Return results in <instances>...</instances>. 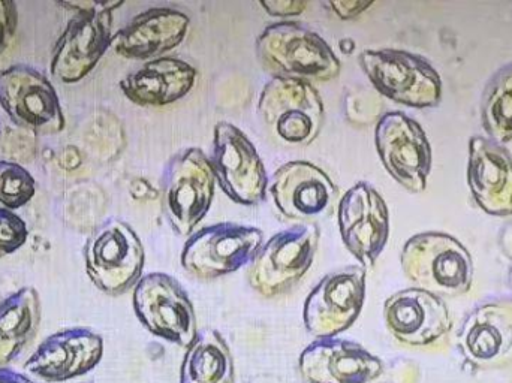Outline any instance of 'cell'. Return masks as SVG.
Wrapping results in <instances>:
<instances>
[{"label": "cell", "mask_w": 512, "mask_h": 383, "mask_svg": "<svg viewBox=\"0 0 512 383\" xmlns=\"http://www.w3.org/2000/svg\"><path fill=\"white\" fill-rule=\"evenodd\" d=\"M74 12L51 54L50 72L66 84L78 83L93 71L113 44V12L123 2H60Z\"/></svg>", "instance_id": "obj_1"}, {"label": "cell", "mask_w": 512, "mask_h": 383, "mask_svg": "<svg viewBox=\"0 0 512 383\" xmlns=\"http://www.w3.org/2000/svg\"><path fill=\"white\" fill-rule=\"evenodd\" d=\"M256 53L265 68L277 77L325 83L342 71L339 57L327 41L306 24L279 21L262 30Z\"/></svg>", "instance_id": "obj_2"}, {"label": "cell", "mask_w": 512, "mask_h": 383, "mask_svg": "<svg viewBox=\"0 0 512 383\" xmlns=\"http://www.w3.org/2000/svg\"><path fill=\"white\" fill-rule=\"evenodd\" d=\"M403 273L412 283L436 297H459L471 291L474 262L471 253L451 235L424 232L403 247Z\"/></svg>", "instance_id": "obj_3"}, {"label": "cell", "mask_w": 512, "mask_h": 383, "mask_svg": "<svg viewBox=\"0 0 512 383\" xmlns=\"http://www.w3.org/2000/svg\"><path fill=\"white\" fill-rule=\"evenodd\" d=\"M215 185L210 159L198 147L182 150L168 161L162 176V210L177 234H194L212 208Z\"/></svg>", "instance_id": "obj_4"}, {"label": "cell", "mask_w": 512, "mask_h": 383, "mask_svg": "<svg viewBox=\"0 0 512 383\" xmlns=\"http://www.w3.org/2000/svg\"><path fill=\"white\" fill-rule=\"evenodd\" d=\"M258 111L271 137L285 146H309L324 123L318 90L298 78H271L259 95Z\"/></svg>", "instance_id": "obj_5"}, {"label": "cell", "mask_w": 512, "mask_h": 383, "mask_svg": "<svg viewBox=\"0 0 512 383\" xmlns=\"http://www.w3.org/2000/svg\"><path fill=\"white\" fill-rule=\"evenodd\" d=\"M83 255L87 276L105 294H125L143 277V243L123 220L108 219L96 226L87 238Z\"/></svg>", "instance_id": "obj_6"}, {"label": "cell", "mask_w": 512, "mask_h": 383, "mask_svg": "<svg viewBox=\"0 0 512 383\" xmlns=\"http://www.w3.org/2000/svg\"><path fill=\"white\" fill-rule=\"evenodd\" d=\"M318 247L319 229L312 223L277 232L249 264V285L265 298L285 295L306 276Z\"/></svg>", "instance_id": "obj_7"}, {"label": "cell", "mask_w": 512, "mask_h": 383, "mask_svg": "<svg viewBox=\"0 0 512 383\" xmlns=\"http://www.w3.org/2000/svg\"><path fill=\"white\" fill-rule=\"evenodd\" d=\"M361 69L381 95L414 108H430L442 99V80L424 57L408 51L364 50Z\"/></svg>", "instance_id": "obj_8"}, {"label": "cell", "mask_w": 512, "mask_h": 383, "mask_svg": "<svg viewBox=\"0 0 512 383\" xmlns=\"http://www.w3.org/2000/svg\"><path fill=\"white\" fill-rule=\"evenodd\" d=\"M0 108L33 137L60 134L65 114L53 84L38 69L14 65L0 72Z\"/></svg>", "instance_id": "obj_9"}, {"label": "cell", "mask_w": 512, "mask_h": 383, "mask_svg": "<svg viewBox=\"0 0 512 383\" xmlns=\"http://www.w3.org/2000/svg\"><path fill=\"white\" fill-rule=\"evenodd\" d=\"M135 315L153 336L188 349L198 336L194 304L174 277L150 273L134 288Z\"/></svg>", "instance_id": "obj_10"}, {"label": "cell", "mask_w": 512, "mask_h": 383, "mask_svg": "<svg viewBox=\"0 0 512 383\" xmlns=\"http://www.w3.org/2000/svg\"><path fill=\"white\" fill-rule=\"evenodd\" d=\"M264 234L255 226L222 222L194 232L182 252V265L198 279H218L251 264Z\"/></svg>", "instance_id": "obj_11"}, {"label": "cell", "mask_w": 512, "mask_h": 383, "mask_svg": "<svg viewBox=\"0 0 512 383\" xmlns=\"http://www.w3.org/2000/svg\"><path fill=\"white\" fill-rule=\"evenodd\" d=\"M366 300V268L348 265L322 277L307 295L304 327L315 339L339 336L352 327Z\"/></svg>", "instance_id": "obj_12"}, {"label": "cell", "mask_w": 512, "mask_h": 383, "mask_svg": "<svg viewBox=\"0 0 512 383\" xmlns=\"http://www.w3.org/2000/svg\"><path fill=\"white\" fill-rule=\"evenodd\" d=\"M210 164L216 182L234 202L252 207L264 201L268 185L264 164L252 141L237 126L228 122L215 126Z\"/></svg>", "instance_id": "obj_13"}, {"label": "cell", "mask_w": 512, "mask_h": 383, "mask_svg": "<svg viewBox=\"0 0 512 383\" xmlns=\"http://www.w3.org/2000/svg\"><path fill=\"white\" fill-rule=\"evenodd\" d=\"M379 158L387 173L406 191L426 189L432 171V147L424 129L400 111L384 114L375 131Z\"/></svg>", "instance_id": "obj_14"}, {"label": "cell", "mask_w": 512, "mask_h": 383, "mask_svg": "<svg viewBox=\"0 0 512 383\" xmlns=\"http://www.w3.org/2000/svg\"><path fill=\"white\" fill-rule=\"evenodd\" d=\"M337 222L346 249L361 267H373L390 237V211L384 198L369 183H357L337 202Z\"/></svg>", "instance_id": "obj_15"}, {"label": "cell", "mask_w": 512, "mask_h": 383, "mask_svg": "<svg viewBox=\"0 0 512 383\" xmlns=\"http://www.w3.org/2000/svg\"><path fill=\"white\" fill-rule=\"evenodd\" d=\"M384 321L391 336L409 348H441L453 328L447 304L420 288L391 295L384 304Z\"/></svg>", "instance_id": "obj_16"}, {"label": "cell", "mask_w": 512, "mask_h": 383, "mask_svg": "<svg viewBox=\"0 0 512 383\" xmlns=\"http://www.w3.org/2000/svg\"><path fill=\"white\" fill-rule=\"evenodd\" d=\"M270 193L285 219L316 222L333 213L339 189L318 165L294 161L277 168Z\"/></svg>", "instance_id": "obj_17"}, {"label": "cell", "mask_w": 512, "mask_h": 383, "mask_svg": "<svg viewBox=\"0 0 512 383\" xmlns=\"http://www.w3.org/2000/svg\"><path fill=\"white\" fill-rule=\"evenodd\" d=\"M457 346L474 369L512 366V298L489 301L472 310L460 327Z\"/></svg>", "instance_id": "obj_18"}, {"label": "cell", "mask_w": 512, "mask_h": 383, "mask_svg": "<svg viewBox=\"0 0 512 383\" xmlns=\"http://www.w3.org/2000/svg\"><path fill=\"white\" fill-rule=\"evenodd\" d=\"M104 355V340L86 327H72L48 336L27 358L24 370L41 381H71L95 369Z\"/></svg>", "instance_id": "obj_19"}, {"label": "cell", "mask_w": 512, "mask_h": 383, "mask_svg": "<svg viewBox=\"0 0 512 383\" xmlns=\"http://www.w3.org/2000/svg\"><path fill=\"white\" fill-rule=\"evenodd\" d=\"M298 370L307 383H369L382 375L384 364L358 343L325 337L301 352Z\"/></svg>", "instance_id": "obj_20"}, {"label": "cell", "mask_w": 512, "mask_h": 383, "mask_svg": "<svg viewBox=\"0 0 512 383\" xmlns=\"http://www.w3.org/2000/svg\"><path fill=\"white\" fill-rule=\"evenodd\" d=\"M189 24L188 15L177 9H147L135 15L113 36L111 47L125 59L149 62L182 44L188 35Z\"/></svg>", "instance_id": "obj_21"}, {"label": "cell", "mask_w": 512, "mask_h": 383, "mask_svg": "<svg viewBox=\"0 0 512 383\" xmlns=\"http://www.w3.org/2000/svg\"><path fill=\"white\" fill-rule=\"evenodd\" d=\"M468 182L475 201L492 216H512V158L483 137L469 143Z\"/></svg>", "instance_id": "obj_22"}, {"label": "cell", "mask_w": 512, "mask_h": 383, "mask_svg": "<svg viewBox=\"0 0 512 383\" xmlns=\"http://www.w3.org/2000/svg\"><path fill=\"white\" fill-rule=\"evenodd\" d=\"M197 77V69L185 60L159 57L126 75L120 90L140 107H165L185 98Z\"/></svg>", "instance_id": "obj_23"}, {"label": "cell", "mask_w": 512, "mask_h": 383, "mask_svg": "<svg viewBox=\"0 0 512 383\" xmlns=\"http://www.w3.org/2000/svg\"><path fill=\"white\" fill-rule=\"evenodd\" d=\"M41 298L24 286L0 300V369L11 366L38 334Z\"/></svg>", "instance_id": "obj_24"}, {"label": "cell", "mask_w": 512, "mask_h": 383, "mask_svg": "<svg viewBox=\"0 0 512 383\" xmlns=\"http://www.w3.org/2000/svg\"><path fill=\"white\" fill-rule=\"evenodd\" d=\"M236 367L230 346L219 331L206 328L186 349L180 383H234Z\"/></svg>", "instance_id": "obj_25"}, {"label": "cell", "mask_w": 512, "mask_h": 383, "mask_svg": "<svg viewBox=\"0 0 512 383\" xmlns=\"http://www.w3.org/2000/svg\"><path fill=\"white\" fill-rule=\"evenodd\" d=\"M481 114L484 128L498 143L512 140V63L490 80Z\"/></svg>", "instance_id": "obj_26"}, {"label": "cell", "mask_w": 512, "mask_h": 383, "mask_svg": "<svg viewBox=\"0 0 512 383\" xmlns=\"http://www.w3.org/2000/svg\"><path fill=\"white\" fill-rule=\"evenodd\" d=\"M35 193V179L23 165L0 161V210H18L29 204Z\"/></svg>", "instance_id": "obj_27"}, {"label": "cell", "mask_w": 512, "mask_h": 383, "mask_svg": "<svg viewBox=\"0 0 512 383\" xmlns=\"http://www.w3.org/2000/svg\"><path fill=\"white\" fill-rule=\"evenodd\" d=\"M29 228L15 211L0 210V259L12 255L26 244Z\"/></svg>", "instance_id": "obj_28"}, {"label": "cell", "mask_w": 512, "mask_h": 383, "mask_svg": "<svg viewBox=\"0 0 512 383\" xmlns=\"http://www.w3.org/2000/svg\"><path fill=\"white\" fill-rule=\"evenodd\" d=\"M18 26V9L14 2L9 0H0V57L3 56Z\"/></svg>", "instance_id": "obj_29"}, {"label": "cell", "mask_w": 512, "mask_h": 383, "mask_svg": "<svg viewBox=\"0 0 512 383\" xmlns=\"http://www.w3.org/2000/svg\"><path fill=\"white\" fill-rule=\"evenodd\" d=\"M259 5L274 17H291V15H300L307 8L306 2L298 0H268V2H259Z\"/></svg>", "instance_id": "obj_30"}, {"label": "cell", "mask_w": 512, "mask_h": 383, "mask_svg": "<svg viewBox=\"0 0 512 383\" xmlns=\"http://www.w3.org/2000/svg\"><path fill=\"white\" fill-rule=\"evenodd\" d=\"M373 2H355V0H339V2H330L328 6L336 12L337 17L343 18V20H349V18H355L357 15L366 12Z\"/></svg>", "instance_id": "obj_31"}, {"label": "cell", "mask_w": 512, "mask_h": 383, "mask_svg": "<svg viewBox=\"0 0 512 383\" xmlns=\"http://www.w3.org/2000/svg\"><path fill=\"white\" fill-rule=\"evenodd\" d=\"M0 383H35L23 373L15 372L11 367L0 369Z\"/></svg>", "instance_id": "obj_32"}, {"label": "cell", "mask_w": 512, "mask_h": 383, "mask_svg": "<svg viewBox=\"0 0 512 383\" xmlns=\"http://www.w3.org/2000/svg\"><path fill=\"white\" fill-rule=\"evenodd\" d=\"M83 383H92V382H83Z\"/></svg>", "instance_id": "obj_33"}]
</instances>
